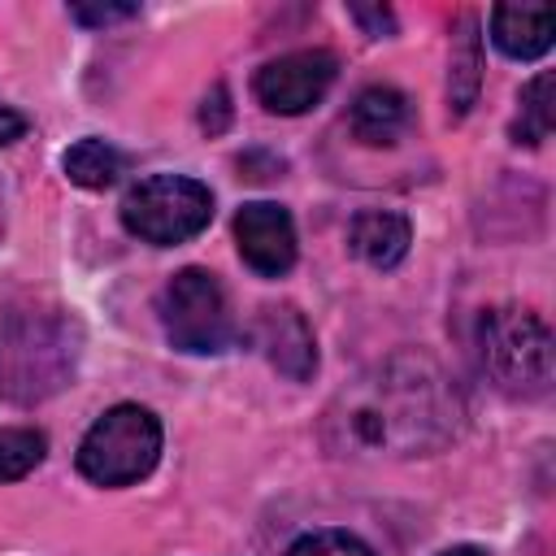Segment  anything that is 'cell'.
<instances>
[{
  "label": "cell",
  "mask_w": 556,
  "mask_h": 556,
  "mask_svg": "<svg viewBox=\"0 0 556 556\" xmlns=\"http://www.w3.org/2000/svg\"><path fill=\"white\" fill-rule=\"evenodd\" d=\"M465 426V404L443 365L426 352H395L348 382L321 421L339 456H430Z\"/></svg>",
  "instance_id": "cell-1"
},
{
  "label": "cell",
  "mask_w": 556,
  "mask_h": 556,
  "mask_svg": "<svg viewBox=\"0 0 556 556\" xmlns=\"http://www.w3.org/2000/svg\"><path fill=\"white\" fill-rule=\"evenodd\" d=\"M78 330L61 308L0 304V395L17 404L48 400L74 374Z\"/></svg>",
  "instance_id": "cell-2"
},
{
  "label": "cell",
  "mask_w": 556,
  "mask_h": 556,
  "mask_svg": "<svg viewBox=\"0 0 556 556\" xmlns=\"http://www.w3.org/2000/svg\"><path fill=\"white\" fill-rule=\"evenodd\" d=\"M478 352L491 382L508 395L539 400L552 387V334L547 326L517 304L482 313L478 326Z\"/></svg>",
  "instance_id": "cell-3"
},
{
  "label": "cell",
  "mask_w": 556,
  "mask_h": 556,
  "mask_svg": "<svg viewBox=\"0 0 556 556\" xmlns=\"http://www.w3.org/2000/svg\"><path fill=\"white\" fill-rule=\"evenodd\" d=\"M161 456V421L143 404H117L91 421L78 443V473L96 486H130Z\"/></svg>",
  "instance_id": "cell-4"
},
{
  "label": "cell",
  "mask_w": 556,
  "mask_h": 556,
  "mask_svg": "<svg viewBox=\"0 0 556 556\" xmlns=\"http://www.w3.org/2000/svg\"><path fill=\"white\" fill-rule=\"evenodd\" d=\"M156 313H161L165 339H169L178 352H191V356L226 352V348H235V339H239V326H235V317H230V300H226L217 274H208V269H200V265L178 269V274L161 287Z\"/></svg>",
  "instance_id": "cell-5"
},
{
  "label": "cell",
  "mask_w": 556,
  "mask_h": 556,
  "mask_svg": "<svg viewBox=\"0 0 556 556\" xmlns=\"http://www.w3.org/2000/svg\"><path fill=\"white\" fill-rule=\"evenodd\" d=\"M213 222V191L187 174H152L122 200V226L156 248L195 239Z\"/></svg>",
  "instance_id": "cell-6"
},
{
  "label": "cell",
  "mask_w": 556,
  "mask_h": 556,
  "mask_svg": "<svg viewBox=\"0 0 556 556\" xmlns=\"http://www.w3.org/2000/svg\"><path fill=\"white\" fill-rule=\"evenodd\" d=\"M339 74V61L334 52L326 48H300V52H287V56H274L256 70V100L269 109V113H282V117H295V113H308L334 83Z\"/></svg>",
  "instance_id": "cell-7"
},
{
  "label": "cell",
  "mask_w": 556,
  "mask_h": 556,
  "mask_svg": "<svg viewBox=\"0 0 556 556\" xmlns=\"http://www.w3.org/2000/svg\"><path fill=\"white\" fill-rule=\"evenodd\" d=\"M235 243H239V256L265 278H278L295 265V226L282 204H269V200L243 204L235 213Z\"/></svg>",
  "instance_id": "cell-8"
},
{
  "label": "cell",
  "mask_w": 556,
  "mask_h": 556,
  "mask_svg": "<svg viewBox=\"0 0 556 556\" xmlns=\"http://www.w3.org/2000/svg\"><path fill=\"white\" fill-rule=\"evenodd\" d=\"M256 339H261L265 361L282 378H291V382L313 378L317 343H313V330H308V321H304V313L295 304H265L261 321H256Z\"/></svg>",
  "instance_id": "cell-9"
},
{
  "label": "cell",
  "mask_w": 556,
  "mask_h": 556,
  "mask_svg": "<svg viewBox=\"0 0 556 556\" xmlns=\"http://www.w3.org/2000/svg\"><path fill=\"white\" fill-rule=\"evenodd\" d=\"M556 13L552 4H495L491 9V39L513 61H534L552 48Z\"/></svg>",
  "instance_id": "cell-10"
},
{
  "label": "cell",
  "mask_w": 556,
  "mask_h": 556,
  "mask_svg": "<svg viewBox=\"0 0 556 556\" xmlns=\"http://www.w3.org/2000/svg\"><path fill=\"white\" fill-rule=\"evenodd\" d=\"M413 126V104L400 87L374 83L352 100V135L369 148H391Z\"/></svg>",
  "instance_id": "cell-11"
},
{
  "label": "cell",
  "mask_w": 556,
  "mask_h": 556,
  "mask_svg": "<svg viewBox=\"0 0 556 556\" xmlns=\"http://www.w3.org/2000/svg\"><path fill=\"white\" fill-rule=\"evenodd\" d=\"M413 243V226L404 213H387V208H365L352 217L348 226V248L374 265V269H395L408 256Z\"/></svg>",
  "instance_id": "cell-12"
},
{
  "label": "cell",
  "mask_w": 556,
  "mask_h": 556,
  "mask_svg": "<svg viewBox=\"0 0 556 556\" xmlns=\"http://www.w3.org/2000/svg\"><path fill=\"white\" fill-rule=\"evenodd\" d=\"M482 83V43H478V22L460 17L452 35V61H447V113L465 117L478 100Z\"/></svg>",
  "instance_id": "cell-13"
},
{
  "label": "cell",
  "mask_w": 556,
  "mask_h": 556,
  "mask_svg": "<svg viewBox=\"0 0 556 556\" xmlns=\"http://www.w3.org/2000/svg\"><path fill=\"white\" fill-rule=\"evenodd\" d=\"M61 165H65L70 182H78V187H87V191H104V187H113V182L126 174V156H122L109 139H78V143L61 156Z\"/></svg>",
  "instance_id": "cell-14"
},
{
  "label": "cell",
  "mask_w": 556,
  "mask_h": 556,
  "mask_svg": "<svg viewBox=\"0 0 556 556\" xmlns=\"http://www.w3.org/2000/svg\"><path fill=\"white\" fill-rule=\"evenodd\" d=\"M517 122H513V143H543L552 135V74H539L521 87L517 100Z\"/></svg>",
  "instance_id": "cell-15"
},
{
  "label": "cell",
  "mask_w": 556,
  "mask_h": 556,
  "mask_svg": "<svg viewBox=\"0 0 556 556\" xmlns=\"http://www.w3.org/2000/svg\"><path fill=\"white\" fill-rule=\"evenodd\" d=\"M48 452V439L30 426H4L0 430V482L26 478Z\"/></svg>",
  "instance_id": "cell-16"
},
{
  "label": "cell",
  "mask_w": 556,
  "mask_h": 556,
  "mask_svg": "<svg viewBox=\"0 0 556 556\" xmlns=\"http://www.w3.org/2000/svg\"><path fill=\"white\" fill-rule=\"evenodd\" d=\"M287 556H374V552L348 530H313V534H300Z\"/></svg>",
  "instance_id": "cell-17"
},
{
  "label": "cell",
  "mask_w": 556,
  "mask_h": 556,
  "mask_svg": "<svg viewBox=\"0 0 556 556\" xmlns=\"http://www.w3.org/2000/svg\"><path fill=\"white\" fill-rule=\"evenodd\" d=\"M70 17L83 26H113V22L139 17V4H74Z\"/></svg>",
  "instance_id": "cell-18"
},
{
  "label": "cell",
  "mask_w": 556,
  "mask_h": 556,
  "mask_svg": "<svg viewBox=\"0 0 556 556\" xmlns=\"http://www.w3.org/2000/svg\"><path fill=\"white\" fill-rule=\"evenodd\" d=\"M226 122H230V96H226V87L217 83V87L204 96V109H200V126H204L208 135H222V130H226Z\"/></svg>",
  "instance_id": "cell-19"
},
{
  "label": "cell",
  "mask_w": 556,
  "mask_h": 556,
  "mask_svg": "<svg viewBox=\"0 0 556 556\" xmlns=\"http://www.w3.org/2000/svg\"><path fill=\"white\" fill-rule=\"evenodd\" d=\"M348 13H352V17L365 26V35H374V39L395 30V17H391V9H382V4H374V9H365V4H352Z\"/></svg>",
  "instance_id": "cell-20"
},
{
  "label": "cell",
  "mask_w": 556,
  "mask_h": 556,
  "mask_svg": "<svg viewBox=\"0 0 556 556\" xmlns=\"http://www.w3.org/2000/svg\"><path fill=\"white\" fill-rule=\"evenodd\" d=\"M22 135H26V117L0 100V148L13 143V139H22Z\"/></svg>",
  "instance_id": "cell-21"
},
{
  "label": "cell",
  "mask_w": 556,
  "mask_h": 556,
  "mask_svg": "<svg viewBox=\"0 0 556 556\" xmlns=\"http://www.w3.org/2000/svg\"><path fill=\"white\" fill-rule=\"evenodd\" d=\"M439 556H486V552L473 547V543H460V547H447V552H439Z\"/></svg>",
  "instance_id": "cell-22"
}]
</instances>
